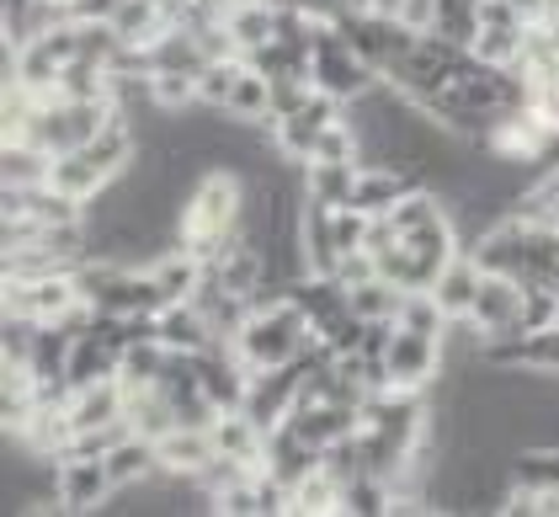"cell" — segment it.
Here are the masks:
<instances>
[{"instance_id": "obj_1", "label": "cell", "mask_w": 559, "mask_h": 517, "mask_svg": "<svg viewBox=\"0 0 559 517\" xmlns=\"http://www.w3.org/2000/svg\"><path fill=\"white\" fill-rule=\"evenodd\" d=\"M251 203V176H240L235 166H214L192 187V198L181 203L176 214V240L187 251H198L203 261H214L235 235H240V219Z\"/></svg>"}, {"instance_id": "obj_18", "label": "cell", "mask_w": 559, "mask_h": 517, "mask_svg": "<svg viewBox=\"0 0 559 517\" xmlns=\"http://www.w3.org/2000/svg\"><path fill=\"white\" fill-rule=\"evenodd\" d=\"M299 176H304V198L309 203H325V209H346L352 203L357 166H346V161H309Z\"/></svg>"}, {"instance_id": "obj_13", "label": "cell", "mask_w": 559, "mask_h": 517, "mask_svg": "<svg viewBox=\"0 0 559 517\" xmlns=\"http://www.w3.org/2000/svg\"><path fill=\"white\" fill-rule=\"evenodd\" d=\"M70 416H75V437L81 432H102V427H123V385H118V374L75 389Z\"/></svg>"}, {"instance_id": "obj_16", "label": "cell", "mask_w": 559, "mask_h": 517, "mask_svg": "<svg viewBox=\"0 0 559 517\" xmlns=\"http://www.w3.org/2000/svg\"><path fill=\"white\" fill-rule=\"evenodd\" d=\"M522 48H527V22H485L479 38L469 44V54L479 64H490V70H516Z\"/></svg>"}, {"instance_id": "obj_3", "label": "cell", "mask_w": 559, "mask_h": 517, "mask_svg": "<svg viewBox=\"0 0 559 517\" xmlns=\"http://www.w3.org/2000/svg\"><path fill=\"white\" fill-rule=\"evenodd\" d=\"M309 81L320 96H336V102H357L379 86L384 75L362 59V48L346 38V27H320L314 44H309Z\"/></svg>"}, {"instance_id": "obj_11", "label": "cell", "mask_w": 559, "mask_h": 517, "mask_svg": "<svg viewBox=\"0 0 559 517\" xmlns=\"http://www.w3.org/2000/svg\"><path fill=\"white\" fill-rule=\"evenodd\" d=\"M112 181H118V176L107 172V166H96L86 150L53 155V172H48V187H53V192H64V198H75L81 209H86V203H96V198H102Z\"/></svg>"}, {"instance_id": "obj_17", "label": "cell", "mask_w": 559, "mask_h": 517, "mask_svg": "<svg viewBox=\"0 0 559 517\" xmlns=\"http://www.w3.org/2000/svg\"><path fill=\"white\" fill-rule=\"evenodd\" d=\"M224 113H229L235 124H261V129H272V75L246 59V70H240V81L229 91V107H224Z\"/></svg>"}, {"instance_id": "obj_19", "label": "cell", "mask_w": 559, "mask_h": 517, "mask_svg": "<svg viewBox=\"0 0 559 517\" xmlns=\"http://www.w3.org/2000/svg\"><path fill=\"white\" fill-rule=\"evenodd\" d=\"M0 172H5V187H48L53 155H48L44 144H33V139H5Z\"/></svg>"}, {"instance_id": "obj_24", "label": "cell", "mask_w": 559, "mask_h": 517, "mask_svg": "<svg viewBox=\"0 0 559 517\" xmlns=\"http://www.w3.org/2000/svg\"><path fill=\"white\" fill-rule=\"evenodd\" d=\"M150 96H155L160 113H187V107H198V75L192 70H155Z\"/></svg>"}, {"instance_id": "obj_10", "label": "cell", "mask_w": 559, "mask_h": 517, "mask_svg": "<svg viewBox=\"0 0 559 517\" xmlns=\"http://www.w3.org/2000/svg\"><path fill=\"white\" fill-rule=\"evenodd\" d=\"M218 459L214 448V427H192V422H176L160 437V470L166 474H203Z\"/></svg>"}, {"instance_id": "obj_22", "label": "cell", "mask_w": 559, "mask_h": 517, "mask_svg": "<svg viewBox=\"0 0 559 517\" xmlns=\"http://www.w3.org/2000/svg\"><path fill=\"white\" fill-rule=\"evenodd\" d=\"M394 326H405V331H427V337H448V331H453L448 309L431 299V289L405 294V299H400V315H394Z\"/></svg>"}, {"instance_id": "obj_25", "label": "cell", "mask_w": 559, "mask_h": 517, "mask_svg": "<svg viewBox=\"0 0 559 517\" xmlns=\"http://www.w3.org/2000/svg\"><path fill=\"white\" fill-rule=\"evenodd\" d=\"M437 11H442V0H400V11H394V22H400L405 33H416V38H427V33H437Z\"/></svg>"}, {"instance_id": "obj_21", "label": "cell", "mask_w": 559, "mask_h": 517, "mask_svg": "<svg viewBox=\"0 0 559 517\" xmlns=\"http://www.w3.org/2000/svg\"><path fill=\"white\" fill-rule=\"evenodd\" d=\"M479 27H485V0H442V11H437V38L469 48L474 38H479Z\"/></svg>"}, {"instance_id": "obj_27", "label": "cell", "mask_w": 559, "mask_h": 517, "mask_svg": "<svg viewBox=\"0 0 559 517\" xmlns=\"http://www.w3.org/2000/svg\"><path fill=\"white\" fill-rule=\"evenodd\" d=\"M368 11H389V16H394V11H400V0H368Z\"/></svg>"}, {"instance_id": "obj_26", "label": "cell", "mask_w": 559, "mask_h": 517, "mask_svg": "<svg viewBox=\"0 0 559 517\" xmlns=\"http://www.w3.org/2000/svg\"><path fill=\"white\" fill-rule=\"evenodd\" d=\"M123 5H129V0H81L70 16H75V22H112Z\"/></svg>"}, {"instance_id": "obj_5", "label": "cell", "mask_w": 559, "mask_h": 517, "mask_svg": "<svg viewBox=\"0 0 559 517\" xmlns=\"http://www.w3.org/2000/svg\"><path fill=\"white\" fill-rule=\"evenodd\" d=\"M522 304H527V283L512 272H485L479 283V299L469 309V326L479 342H496V337H516L522 331Z\"/></svg>"}, {"instance_id": "obj_7", "label": "cell", "mask_w": 559, "mask_h": 517, "mask_svg": "<svg viewBox=\"0 0 559 517\" xmlns=\"http://www.w3.org/2000/svg\"><path fill=\"white\" fill-rule=\"evenodd\" d=\"M342 113L346 107L336 102V96H320V91H314L299 113H288V118H277V124H272V144H277L288 161H299L304 166V161H309V150L320 144V133L331 129Z\"/></svg>"}, {"instance_id": "obj_23", "label": "cell", "mask_w": 559, "mask_h": 517, "mask_svg": "<svg viewBox=\"0 0 559 517\" xmlns=\"http://www.w3.org/2000/svg\"><path fill=\"white\" fill-rule=\"evenodd\" d=\"M240 70H246V59H209L203 70H198V107H229V91L240 81Z\"/></svg>"}, {"instance_id": "obj_14", "label": "cell", "mask_w": 559, "mask_h": 517, "mask_svg": "<svg viewBox=\"0 0 559 517\" xmlns=\"http://www.w3.org/2000/svg\"><path fill=\"white\" fill-rule=\"evenodd\" d=\"M155 337L171 346V352H209L214 346V326L203 320V309L187 299V304H166L155 315Z\"/></svg>"}, {"instance_id": "obj_2", "label": "cell", "mask_w": 559, "mask_h": 517, "mask_svg": "<svg viewBox=\"0 0 559 517\" xmlns=\"http://www.w3.org/2000/svg\"><path fill=\"white\" fill-rule=\"evenodd\" d=\"M229 346H235V357L246 363V374H266V368L299 363L304 352L320 346V337H314L304 304L294 299V294H283V299H257V309L246 315L240 337Z\"/></svg>"}, {"instance_id": "obj_20", "label": "cell", "mask_w": 559, "mask_h": 517, "mask_svg": "<svg viewBox=\"0 0 559 517\" xmlns=\"http://www.w3.org/2000/svg\"><path fill=\"white\" fill-rule=\"evenodd\" d=\"M400 299H405V294H400L389 278H368V283L346 289L352 315H357V320H368V326H373V320H394V315H400Z\"/></svg>"}, {"instance_id": "obj_28", "label": "cell", "mask_w": 559, "mask_h": 517, "mask_svg": "<svg viewBox=\"0 0 559 517\" xmlns=\"http://www.w3.org/2000/svg\"><path fill=\"white\" fill-rule=\"evenodd\" d=\"M53 5H64V11H75V5H81V0H53Z\"/></svg>"}, {"instance_id": "obj_6", "label": "cell", "mask_w": 559, "mask_h": 517, "mask_svg": "<svg viewBox=\"0 0 559 517\" xmlns=\"http://www.w3.org/2000/svg\"><path fill=\"white\" fill-rule=\"evenodd\" d=\"M53 491H59L64 513H107L118 485H112L102 454H64V459H53Z\"/></svg>"}, {"instance_id": "obj_15", "label": "cell", "mask_w": 559, "mask_h": 517, "mask_svg": "<svg viewBox=\"0 0 559 517\" xmlns=\"http://www.w3.org/2000/svg\"><path fill=\"white\" fill-rule=\"evenodd\" d=\"M342 480L325 470V465H314L309 474H299L294 485H288V513L294 517H325V513H342Z\"/></svg>"}, {"instance_id": "obj_8", "label": "cell", "mask_w": 559, "mask_h": 517, "mask_svg": "<svg viewBox=\"0 0 559 517\" xmlns=\"http://www.w3.org/2000/svg\"><path fill=\"white\" fill-rule=\"evenodd\" d=\"M479 283H485V261L474 257V251H459V257L442 261V272L431 278V299L448 309L453 326H464L474 299H479Z\"/></svg>"}, {"instance_id": "obj_4", "label": "cell", "mask_w": 559, "mask_h": 517, "mask_svg": "<svg viewBox=\"0 0 559 517\" xmlns=\"http://www.w3.org/2000/svg\"><path fill=\"white\" fill-rule=\"evenodd\" d=\"M379 368H384L389 389L427 395V389L442 379V368H448V337H427V331H405V326H394V337H389Z\"/></svg>"}, {"instance_id": "obj_12", "label": "cell", "mask_w": 559, "mask_h": 517, "mask_svg": "<svg viewBox=\"0 0 559 517\" xmlns=\"http://www.w3.org/2000/svg\"><path fill=\"white\" fill-rule=\"evenodd\" d=\"M107 474H112V485L123 491V485H139V480H155L160 474V443L155 437H144V432H123L107 454Z\"/></svg>"}, {"instance_id": "obj_9", "label": "cell", "mask_w": 559, "mask_h": 517, "mask_svg": "<svg viewBox=\"0 0 559 517\" xmlns=\"http://www.w3.org/2000/svg\"><path fill=\"white\" fill-rule=\"evenodd\" d=\"M150 272V283H155V294L160 304H187L198 289H203V278H209V261L198 257V251H187L181 240H171L160 257L144 267Z\"/></svg>"}]
</instances>
